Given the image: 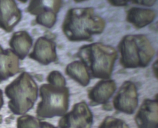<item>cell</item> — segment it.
Instances as JSON below:
<instances>
[{
	"instance_id": "1",
	"label": "cell",
	"mask_w": 158,
	"mask_h": 128,
	"mask_svg": "<svg viewBox=\"0 0 158 128\" xmlns=\"http://www.w3.org/2000/svg\"><path fill=\"white\" fill-rule=\"evenodd\" d=\"M105 25L104 20L95 15L93 8H74L68 11L62 28L69 40L79 41H88L92 35L101 33Z\"/></svg>"
},
{
	"instance_id": "2",
	"label": "cell",
	"mask_w": 158,
	"mask_h": 128,
	"mask_svg": "<svg viewBox=\"0 0 158 128\" xmlns=\"http://www.w3.org/2000/svg\"><path fill=\"white\" fill-rule=\"evenodd\" d=\"M77 55L92 77L103 79L110 78L117 57L114 48L96 43L82 46Z\"/></svg>"
},
{
	"instance_id": "3",
	"label": "cell",
	"mask_w": 158,
	"mask_h": 128,
	"mask_svg": "<svg viewBox=\"0 0 158 128\" xmlns=\"http://www.w3.org/2000/svg\"><path fill=\"white\" fill-rule=\"evenodd\" d=\"M5 93L10 99L8 107L12 112L23 115L33 107L37 100L38 87L32 76L23 72L6 86Z\"/></svg>"
},
{
	"instance_id": "4",
	"label": "cell",
	"mask_w": 158,
	"mask_h": 128,
	"mask_svg": "<svg viewBox=\"0 0 158 128\" xmlns=\"http://www.w3.org/2000/svg\"><path fill=\"white\" fill-rule=\"evenodd\" d=\"M120 62L126 68L145 67L149 64L155 51L143 35H129L123 38L119 46Z\"/></svg>"
},
{
	"instance_id": "5",
	"label": "cell",
	"mask_w": 158,
	"mask_h": 128,
	"mask_svg": "<svg viewBox=\"0 0 158 128\" xmlns=\"http://www.w3.org/2000/svg\"><path fill=\"white\" fill-rule=\"evenodd\" d=\"M41 100L38 104L37 116L42 118L62 117L69 108V90L64 85L45 83L40 86Z\"/></svg>"
},
{
	"instance_id": "6",
	"label": "cell",
	"mask_w": 158,
	"mask_h": 128,
	"mask_svg": "<svg viewBox=\"0 0 158 128\" xmlns=\"http://www.w3.org/2000/svg\"><path fill=\"white\" fill-rule=\"evenodd\" d=\"M93 115L85 102L77 103L65 114L59 122V128H91Z\"/></svg>"
},
{
	"instance_id": "7",
	"label": "cell",
	"mask_w": 158,
	"mask_h": 128,
	"mask_svg": "<svg viewBox=\"0 0 158 128\" xmlns=\"http://www.w3.org/2000/svg\"><path fill=\"white\" fill-rule=\"evenodd\" d=\"M113 106L118 111L127 114L135 112L138 104L137 91L134 83L125 82L114 98Z\"/></svg>"
},
{
	"instance_id": "8",
	"label": "cell",
	"mask_w": 158,
	"mask_h": 128,
	"mask_svg": "<svg viewBox=\"0 0 158 128\" xmlns=\"http://www.w3.org/2000/svg\"><path fill=\"white\" fill-rule=\"evenodd\" d=\"M138 128H158V101L146 99L135 118Z\"/></svg>"
},
{
	"instance_id": "9",
	"label": "cell",
	"mask_w": 158,
	"mask_h": 128,
	"mask_svg": "<svg viewBox=\"0 0 158 128\" xmlns=\"http://www.w3.org/2000/svg\"><path fill=\"white\" fill-rule=\"evenodd\" d=\"M29 57L42 65H48L57 59L56 45L48 38L40 37L35 44Z\"/></svg>"
},
{
	"instance_id": "10",
	"label": "cell",
	"mask_w": 158,
	"mask_h": 128,
	"mask_svg": "<svg viewBox=\"0 0 158 128\" xmlns=\"http://www.w3.org/2000/svg\"><path fill=\"white\" fill-rule=\"evenodd\" d=\"M22 17L15 0H0V27L8 32L12 30Z\"/></svg>"
},
{
	"instance_id": "11",
	"label": "cell",
	"mask_w": 158,
	"mask_h": 128,
	"mask_svg": "<svg viewBox=\"0 0 158 128\" xmlns=\"http://www.w3.org/2000/svg\"><path fill=\"white\" fill-rule=\"evenodd\" d=\"M19 58L12 50H4L0 46V83L20 71Z\"/></svg>"
},
{
	"instance_id": "12",
	"label": "cell",
	"mask_w": 158,
	"mask_h": 128,
	"mask_svg": "<svg viewBox=\"0 0 158 128\" xmlns=\"http://www.w3.org/2000/svg\"><path fill=\"white\" fill-rule=\"evenodd\" d=\"M116 89V83L114 81L102 80L89 91L88 97L92 105L104 104L112 96Z\"/></svg>"
},
{
	"instance_id": "13",
	"label": "cell",
	"mask_w": 158,
	"mask_h": 128,
	"mask_svg": "<svg viewBox=\"0 0 158 128\" xmlns=\"http://www.w3.org/2000/svg\"><path fill=\"white\" fill-rule=\"evenodd\" d=\"M32 44V38L25 31L15 32L10 41L12 51L21 59H23L27 55Z\"/></svg>"
},
{
	"instance_id": "14",
	"label": "cell",
	"mask_w": 158,
	"mask_h": 128,
	"mask_svg": "<svg viewBox=\"0 0 158 128\" xmlns=\"http://www.w3.org/2000/svg\"><path fill=\"white\" fill-rule=\"evenodd\" d=\"M155 16V12L151 9L133 7L127 11V19L136 28H140L150 24Z\"/></svg>"
},
{
	"instance_id": "15",
	"label": "cell",
	"mask_w": 158,
	"mask_h": 128,
	"mask_svg": "<svg viewBox=\"0 0 158 128\" xmlns=\"http://www.w3.org/2000/svg\"><path fill=\"white\" fill-rule=\"evenodd\" d=\"M65 72L70 78L82 86H87L90 81V75L88 70L80 61H75L69 64L66 67Z\"/></svg>"
},
{
	"instance_id": "16",
	"label": "cell",
	"mask_w": 158,
	"mask_h": 128,
	"mask_svg": "<svg viewBox=\"0 0 158 128\" xmlns=\"http://www.w3.org/2000/svg\"><path fill=\"white\" fill-rule=\"evenodd\" d=\"M62 0H31L28 11L31 14L38 15L45 12H59Z\"/></svg>"
},
{
	"instance_id": "17",
	"label": "cell",
	"mask_w": 158,
	"mask_h": 128,
	"mask_svg": "<svg viewBox=\"0 0 158 128\" xmlns=\"http://www.w3.org/2000/svg\"><path fill=\"white\" fill-rule=\"evenodd\" d=\"M17 128H56L52 124L41 121L37 118L30 115H24L18 118Z\"/></svg>"
},
{
	"instance_id": "18",
	"label": "cell",
	"mask_w": 158,
	"mask_h": 128,
	"mask_svg": "<svg viewBox=\"0 0 158 128\" xmlns=\"http://www.w3.org/2000/svg\"><path fill=\"white\" fill-rule=\"evenodd\" d=\"M56 14L52 12H45L37 15L36 21L40 25L51 28L56 22Z\"/></svg>"
},
{
	"instance_id": "19",
	"label": "cell",
	"mask_w": 158,
	"mask_h": 128,
	"mask_svg": "<svg viewBox=\"0 0 158 128\" xmlns=\"http://www.w3.org/2000/svg\"><path fill=\"white\" fill-rule=\"evenodd\" d=\"M99 128H129L122 120L111 117L105 118Z\"/></svg>"
},
{
	"instance_id": "20",
	"label": "cell",
	"mask_w": 158,
	"mask_h": 128,
	"mask_svg": "<svg viewBox=\"0 0 158 128\" xmlns=\"http://www.w3.org/2000/svg\"><path fill=\"white\" fill-rule=\"evenodd\" d=\"M47 81L48 83L59 85H66L65 78L62 74L57 70L52 71L47 77Z\"/></svg>"
},
{
	"instance_id": "21",
	"label": "cell",
	"mask_w": 158,
	"mask_h": 128,
	"mask_svg": "<svg viewBox=\"0 0 158 128\" xmlns=\"http://www.w3.org/2000/svg\"><path fill=\"white\" fill-rule=\"evenodd\" d=\"M134 3L145 6H151L156 2V0H132Z\"/></svg>"
},
{
	"instance_id": "22",
	"label": "cell",
	"mask_w": 158,
	"mask_h": 128,
	"mask_svg": "<svg viewBox=\"0 0 158 128\" xmlns=\"http://www.w3.org/2000/svg\"><path fill=\"white\" fill-rule=\"evenodd\" d=\"M111 4L114 6H123L127 4L129 0H107Z\"/></svg>"
},
{
	"instance_id": "23",
	"label": "cell",
	"mask_w": 158,
	"mask_h": 128,
	"mask_svg": "<svg viewBox=\"0 0 158 128\" xmlns=\"http://www.w3.org/2000/svg\"><path fill=\"white\" fill-rule=\"evenodd\" d=\"M3 105H4V99H3V92L1 89H0V109H1Z\"/></svg>"
},
{
	"instance_id": "24",
	"label": "cell",
	"mask_w": 158,
	"mask_h": 128,
	"mask_svg": "<svg viewBox=\"0 0 158 128\" xmlns=\"http://www.w3.org/2000/svg\"><path fill=\"white\" fill-rule=\"evenodd\" d=\"M74 1L77 2H83V1H86V0H74Z\"/></svg>"
},
{
	"instance_id": "25",
	"label": "cell",
	"mask_w": 158,
	"mask_h": 128,
	"mask_svg": "<svg viewBox=\"0 0 158 128\" xmlns=\"http://www.w3.org/2000/svg\"><path fill=\"white\" fill-rule=\"evenodd\" d=\"M19 1H21L22 2L25 3L26 2H27V0H19Z\"/></svg>"
}]
</instances>
